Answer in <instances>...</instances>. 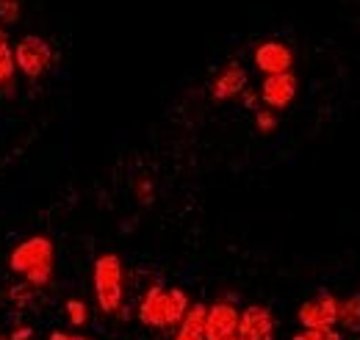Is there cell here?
<instances>
[{
	"label": "cell",
	"instance_id": "6da1fadb",
	"mask_svg": "<svg viewBox=\"0 0 360 340\" xmlns=\"http://www.w3.org/2000/svg\"><path fill=\"white\" fill-rule=\"evenodd\" d=\"M53 266H56V247L47 235H31L20 241L8 255L11 274L22 277L31 288H45L53 280Z\"/></svg>",
	"mask_w": 360,
	"mask_h": 340
},
{
	"label": "cell",
	"instance_id": "7a4b0ae2",
	"mask_svg": "<svg viewBox=\"0 0 360 340\" xmlns=\"http://www.w3.org/2000/svg\"><path fill=\"white\" fill-rule=\"evenodd\" d=\"M186 310H188L186 291L153 285L144 294L141 304H139V321L144 327H153V329H167V327L180 324V318L186 315Z\"/></svg>",
	"mask_w": 360,
	"mask_h": 340
},
{
	"label": "cell",
	"instance_id": "3957f363",
	"mask_svg": "<svg viewBox=\"0 0 360 340\" xmlns=\"http://www.w3.org/2000/svg\"><path fill=\"white\" fill-rule=\"evenodd\" d=\"M91 282H94V299L100 304L103 313H117L122 307L125 296V271H122V260L117 255H100L94 260V271H91Z\"/></svg>",
	"mask_w": 360,
	"mask_h": 340
},
{
	"label": "cell",
	"instance_id": "277c9868",
	"mask_svg": "<svg viewBox=\"0 0 360 340\" xmlns=\"http://www.w3.org/2000/svg\"><path fill=\"white\" fill-rule=\"evenodd\" d=\"M14 61H17V72H22L25 78L37 81L53 67L56 53H53V44L47 39L37 37V34H28V37H22L20 42L14 44Z\"/></svg>",
	"mask_w": 360,
	"mask_h": 340
},
{
	"label": "cell",
	"instance_id": "5b68a950",
	"mask_svg": "<svg viewBox=\"0 0 360 340\" xmlns=\"http://www.w3.org/2000/svg\"><path fill=\"white\" fill-rule=\"evenodd\" d=\"M241 310L233 301H214L205 307V340H230L238 335Z\"/></svg>",
	"mask_w": 360,
	"mask_h": 340
},
{
	"label": "cell",
	"instance_id": "8992f818",
	"mask_svg": "<svg viewBox=\"0 0 360 340\" xmlns=\"http://www.w3.org/2000/svg\"><path fill=\"white\" fill-rule=\"evenodd\" d=\"M297 318L305 329H330L338 324V299L333 294H319L308 299L305 304H300Z\"/></svg>",
	"mask_w": 360,
	"mask_h": 340
},
{
	"label": "cell",
	"instance_id": "52a82bcc",
	"mask_svg": "<svg viewBox=\"0 0 360 340\" xmlns=\"http://www.w3.org/2000/svg\"><path fill=\"white\" fill-rule=\"evenodd\" d=\"M238 338L241 340H274V318L264 304H250L241 310L238 318Z\"/></svg>",
	"mask_w": 360,
	"mask_h": 340
},
{
	"label": "cell",
	"instance_id": "ba28073f",
	"mask_svg": "<svg viewBox=\"0 0 360 340\" xmlns=\"http://www.w3.org/2000/svg\"><path fill=\"white\" fill-rule=\"evenodd\" d=\"M297 75L288 72H277V75H266V81L261 86V100L269 105L271 111H283L294 103L297 97Z\"/></svg>",
	"mask_w": 360,
	"mask_h": 340
},
{
	"label": "cell",
	"instance_id": "9c48e42d",
	"mask_svg": "<svg viewBox=\"0 0 360 340\" xmlns=\"http://www.w3.org/2000/svg\"><path fill=\"white\" fill-rule=\"evenodd\" d=\"M255 67L264 75L288 72L294 67V53L285 42H261L255 47Z\"/></svg>",
	"mask_w": 360,
	"mask_h": 340
},
{
	"label": "cell",
	"instance_id": "30bf717a",
	"mask_svg": "<svg viewBox=\"0 0 360 340\" xmlns=\"http://www.w3.org/2000/svg\"><path fill=\"white\" fill-rule=\"evenodd\" d=\"M244 91H247V70L241 64H227L225 70L217 75L214 86H211V94L219 103L233 100V97H241Z\"/></svg>",
	"mask_w": 360,
	"mask_h": 340
},
{
	"label": "cell",
	"instance_id": "8fae6325",
	"mask_svg": "<svg viewBox=\"0 0 360 340\" xmlns=\"http://www.w3.org/2000/svg\"><path fill=\"white\" fill-rule=\"evenodd\" d=\"M205 307L208 304H188L186 315L180 318L175 340H205Z\"/></svg>",
	"mask_w": 360,
	"mask_h": 340
},
{
	"label": "cell",
	"instance_id": "7c38bea8",
	"mask_svg": "<svg viewBox=\"0 0 360 340\" xmlns=\"http://www.w3.org/2000/svg\"><path fill=\"white\" fill-rule=\"evenodd\" d=\"M338 324H341L344 329L360 332V294L338 301Z\"/></svg>",
	"mask_w": 360,
	"mask_h": 340
},
{
	"label": "cell",
	"instance_id": "4fadbf2b",
	"mask_svg": "<svg viewBox=\"0 0 360 340\" xmlns=\"http://www.w3.org/2000/svg\"><path fill=\"white\" fill-rule=\"evenodd\" d=\"M17 75V61H14V47L8 44V37L0 39V86L14 84Z\"/></svg>",
	"mask_w": 360,
	"mask_h": 340
},
{
	"label": "cell",
	"instance_id": "5bb4252c",
	"mask_svg": "<svg viewBox=\"0 0 360 340\" xmlns=\"http://www.w3.org/2000/svg\"><path fill=\"white\" fill-rule=\"evenodd\" d=\"M67 318H70L72 327H86V321H89V307H86V301L70 299V301H67Z\"/></svg>",
	"mask_w": 360,
	"mask_h": 340
},
{
	"label": "cell",
	"instance_id": "9a60e30c",
	"mask_svg": "<svg viewBox=\"0 0 360 340\" xmlns=\"http://www.w3.org/2000/svg\"><path fill=\"white\" fill-rule=\"evenodd\" d=\"M22 17V0H0V22L17 25Z\"/></svg>",
	"mask_w": 360,
	"mask_h": 340
},
{
	"label": "cell",
	"instance_id": "2e32d148",
	"mask_svg": "<svg viewBox=\"0 0 360 340\" xmlns=\"http://www.w3.org/2000/svg\"><path fill=\"white\" fill-rule=\"evenodd\" d=\"M294 340H341V335L335 332V327H330V329H302L300 335H294Z\"/></svg>",
	"mask_w": 360,
	"mask_h": 340
},
{
	"label": "cell",
	"instance_id": "e0dca14e",
	"mask_svg": "<svg viewBox=\"0 0 360 340\" xmlns=\"http://www.w3.org/2000/svg\"><path fill=\"white\" fill-rule=\"evenodd\" d=\"M255 128L261 130V133H271V130L277 128V117L271 111H258L255 114Z\"/></svg>",
	"mask_w": 360,
	"mask_h": 340
},
{
	"label": "cell",
	"instance_id": "ac0fdd59",
	"mask_svg": "<svg viewBox=\"0 0 360 340\" xmlns=\"http://www.w3.org/2000/svg\"><path fill=\"white\" fill-rule=\"evenodd\" d=\"M50 340H89L86 335H70V332H50Z\"/></svg>",
	"mask_w": 360,
	"mask_h": 340
},
{
	"label": "cell",
	"instance_id": "d6986e66",
	"mask_svg": "<svg viewBox=\"0 0 360 340\" xmlns=\"http://www.w3.org/2000/svg\"><path fill=\"white\" fill-rule=\"evenodd\" d=\"M31 335H34V332H31L28 327H20V329H14V332L8 335V340H31Z\"/></svg>",
	"mask_w": 360,
	"mask_h": 340
},
{
	"label": "cell",
	"instance_id": "ffe728a7",
	"mask_svg": "<svg viewBox=\"0 0 360 340\" xmlns=\"http://www.w3.org/2000/svg\"><path fill=\"white\" fill-rule=\"evenodd\" d=\"M0 39H6V25L0 22Z\"/></svg>",
	"mask_w": 360,
	"mask_h": 340
},
{
	"label": "cell",
	"instance_id": "44dd1931",
	"mask_svg": "<svg viewBox=\"0 0 360 340\" xmlns=\"http://www.w3.org/2000/svg\"><path fill=\"white\" fill-rule=\"evenodd\" d=\"M0 340H8V335H3V332H0Z\"/></svg>",
	"mask_w": 360,
	"mask_h": 340
},
{
	"label": "cell",
	"instance_id": "7402d4cb",
	"mask_svg": "<svg viewBox=\"0 0 360 340\" xmlns=\"http://www.w3.org/2000/svg\"><path fill=\"white\" fill-rule=\"evenodd\" d=\"M230 340H241V338H238V335H236V338H230Z\"/></svg>",
	"mask_w": 360,
	"mask_h": 340
}]
</instances>
